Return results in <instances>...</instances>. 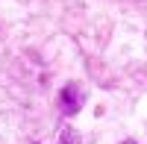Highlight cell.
I'll use <instances>...</instances> for the list:
<instances>
[{"mask_svg":"<svg viewBox=\"0 0 147 144\" xmlns=\"http://www.w3.org/2000/svg\"><path fill=\"white\" fill-rule=\"evenodd\" d=\"M124 144H136V141H124Z\"/></svg>","mask_w":147,"mask_h":144,"instance_id":"3957f363","label":"cell"},{"mask_svg":"<svg viewBox=\"0 0 147 144\" xmlns=\"http://www.w3.org/2000/svg\"><path fill=\"white\" fill-rule=\"evenodd\" d=\"M80 106H82V88L77 82H68V85L59 91V112L71 118V115L80 112Z\"/></svg>","mask_w":147,"mask_h":144,"instance_id":"6da1fadb","label":"cell"},{"mask_svg":"<svg viewBox=\"0 0 147 144\" xmlns=\"http://www.w3.org/2000/svg\"><path fill=\"white\" fill-rule=\"evenodd\" d=\"M59 144H80V133L74 127H65L62 129V138H59Z\"/></svg>","mask_w":147,"mask_h":144,"instance_id":"7a4b0ae2","label":"cell"}]
</instances>
